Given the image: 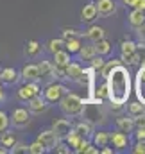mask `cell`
Listing matches in <instances>:
<instances>
[{
    "instance_id": "1",
    "label": "cell",
    "mask_w": 145,
    "mask_h": 154,
    "mask_svg": "<svg viewBox=\"0 0 145 154\" xmlns=\"http://www.w3.org/2000/svg\"><path fill=\"white\" fill-rule=\"evenodd\" d=\"M131 95V74L124 65L115 66L106 75V97L115 111H118Z\"/></svg>"
},
{
    "instance_id": "2",
    "label": "cell",
    "mask_w": 145,
    "mask_h": 154,
    "mask_svg": "<svg viewBox=\"0 0 145 154\" xmlns=\"http://www.w3.org/2000/svg\"><path fill=\"white\" fill-rule=\"evenodd\" d=\"M57 104H59L61 111L66 116H79L82 113V108H84V99H81L77 93L66 91Z\"/></svg>"
},
{
    "instance_id": "3",
    "label": "cell",
    "mask_w": 145,
    "mask_h": 154,
    "mask_svg": "<svg viewBox=\"0 0 145 154\" xmlns=\"http://www.w3.org/2000/svg\"><path fill=\"white\" fill-rule=\"evenodd\" d=\"M68 90H66V86L65 84H61V82H47V88L43 90V97H45V100L48 102V104H56V102H59L61 100V97L66 93Z\"/></svg>"
},
{
    "instance_id": "4",
    "label": "cell",
    "mask_w": 145,
    "mask_h": 154,
    "mask_svg": "<svg viewBox=\"0 0 145 154\" xmlns=\"http://www.w3.org/2000/svg\"><path fill=\"white\" fill-rule=\"evenodd\" d=\"M120 50H122V61H124V63H127V65H136V63H140V61H138V56H136V43H134V41H131V39L122 41Z\"/></svg>"
},
{
    "instance_id": "5",
    "label": "cell",
    "mask_w": 145,
    "mask_h": 154,
    "mask_svg": "<svg viewBox=\"0 0 145 154\" xmlns=\"http://www.w3.org/2000/svg\"><path fill=\"white\" fill-rule=\"evenodd\" d=\"M134 93H136V100L142 102L145 106V61H142L138 72H136V79H134Z\"/></svg>"
},
{
    "instance_id": "6",
    "label": "cell",
    "mask_w": 145,
    "mask_h": 154,
    "mask_svg": "<svg viewBox=\"0 0 145 154\" xmlns=\"http://www.w3.org/2000/svg\"><path fill=\"white\" fill-rule=\"evenodd\" d=\"M41 93V86L38 84V81H32V82H25L23 86L18 88V99L22 102H27L31 100L32 97H36Z\"/></svg>"
},
{
    "instance_id": "7",
    "label": "cell",
    "mask_w": 145,
    "mask_h": 154,
    "mask_svg": "<svg viewBox=\"0 0 145 154\" xmlns=\"http://www.w3.org/2000/svg\"><path fill=\"white\" fill-rule=\"evenodd\" d=\"M38 142H39L47 151H54V147L59 143V138H57V134H56L52 129H45V131H41V133L38 134Z\"/></svg>"
},
{
    "instance_id": "8",
    "label": "cell",
    "mask_w": 145,
    "mask_h": 154,
    "mask_svg": "<svg viewBox=\"0 0 145 154\" xmlns=\"http://www.w3.org/2000/svg\"><path fill=\"white\" fill-rule=\"evenodd\" d=\"M38 81L41 82H52L54 79V65L50 61H39L38 63Z\"/></svg>"
},
{
    "instance_id": "9",
    "label": "cell",
    "mask_w": 145,
    "mask_h": 154,
    "mask_svg": "<svg viewBox=\"0 0 145 154\" xmlns=\"http://www.w3.org/2000/svg\"><path fill=\"white\" fill-rule=\"evenodd\" d=\"M9 122H13L14 127H25L31 122V111H27L25 108H16L9 118Z\"/></svg>"
},
{
    "instance_id": "10",
    "label": "cell",
    "mask_w": 145,
    "mask_h": 154,
    "mask_svg": "<svg viewBox=\"0 0 145 154\" xmlns=\"http://www.w3.org/2000/svg\"><path fill=\"white\" fill-rule=\"evenodd\" d=\"M27 104H29V111L32 115H41V113H45L48 109V102L45 100V97L41 93L36 95V97H32L31 100H27Z\"/></svg>"
},
{
    "instance_id": "11",
    "label": "cell",
    "mask_w": 145,
    "mask_h": 154,
    "mask_svg": "<svg viewBox=\"0 0 145 154\" xmlns=\"http://www.w3.org/2000/svg\"><path fill=\"white\" fill-rule=\"evenodd\" d=\"M52 131L57 134L59 140H65V136L72 131V124H70V120H66V118H57V120H54V124H52Z\"/></svg>"
},
{
    "instance_id": "12",
    "label": "cell",
    "mask_w": 145,
    "mask_h": 154,
    "mask_svg": "<svg viewBox=\"0 0 145 154\" xmlns=\"http://www.w3.org/2000/svg\"><path fill=\"white\" fill-rule=\"evenodd\" d=\"M99 16H111L116 11V2L115 0H97L93 2Z\"/></svg>"
},
{
    "instance_id": "13",
    "label": "cell",
    "mask_w": 145,
    "mask_h": 154,
    "mask_svg": "<svg viewBox=\"0 0 145 154\" xmlns=\"http://www.w3.org/2000/svg\"><path fill=\"white\" fill-rule=\"evenodd\" d=\"M109 142L113 143V147H115L116 151H122V149H125V147H127L129 138H127V134H125V133L116 131V133H111V134H109Z\"/></svg>"
},
{
    "instance_id": "14",
    "label": "cell",
    "mask_w": 145,
    "mask_h": 154,
    "mask_svg": "<svg viewBox=\"0 0 145 154\" xmlns=\"http://www.w3.org/2000/svg\"><path fill=\"white\" fill-rule=\"evenodd\" d=\"M97 18H99V13H97L93 2H91V4H86V5L81 9V20H82L84 23H91V22H95Z\"/></svg>"
},
{
    "instance_id": "15",
    "label": "cell",
    "mask_w": 145,
    "mask_h": 154,
    "mask_svg": "<svg viewBox=\"0 0 145 154\" xmlns=\"http://www.w3.org/2000/svg\"><path fill=\"white\" fill-rule=\"evenodd\" d=\"M72 129L79 136H82V138H91V134L95 133L93 131V124L88 122V120H81L79 124H75V127H72Z\"/></svg>"
},
{
    "instance_id": "16",
    "label": "cell",
    "mask_w": 145,
    "mask_h": 154,
    "mask_svg": "<svg viewBox=\"0 0 145 154\" xmlns=\"http://www.w3.org/2000/svg\"><path fill=\"white\" fill-rule=\"evenodd\" d=\"M0 81H2L4 84H16V82L20 81V74H18L13 66H7V68H4V70L0 72Z\"/></svg>"
},
{
    "instance_id": "17",
    "label": "cell",
    "mask_w": 145,
    "mask_h": 154,
    "mask_svg": "<svg viewBox=\"0 0 145 154\" xmlns=\"http://www.w3.org/2000/svg\"><path fill=\"white\" fill-rule=\"evenodd\" d=\"M20 79H23V82H32V81H38V65H25L20 72Z\"/></svg>"
},
{
    "instance_id": "18",
    "label": "cell",
    "mask_w": 145,
    "mask_h": 154,
    "mask_svg": "<svg viewBox=\"0 0 145 154\" xmlns=\"http://www.w3.org/2000/svg\"><path fill=\"white\" fill-rule=\"evenodd\" d=\"M81 74H82V66L79 63H68L66 68H65V75L70 81H77L81 77Z\"/></svg>"
},
{
    "instance_id": "19",
    "label": "cell",
    "mask_w": 145,
    "mask_h": 154,
    "mask_svg": "<svg viewBox=\"0 0 145 154\" xmlns=\"http://www.w3.org/2000/svg\"><path fill=\"white\" fill-rule=\"evenodd\" d=\"M129 23L133 29H138L142 23H145V13L140 9H133L131 14H129Z\"/></svg>"
},
{
    "instance_id": "20",
    "label": "cell",
    "mask_w": 145,
    "mask_h": 154,
    "mask_svg": "<svg viewBox=\"0 0 145 154\" xmlns=\"http://www.w3.org/2000/svg\"><path fill=\"white\" fill-rule=\"evenodd\" d=\"M93 48H95V54L99 56H108L111 52V43L106 38L99 39V41H93Z\"/></svg>"
},
{
    "instance_id": "21",
    "label": "cell",
    "mask_w": 145,
    "mask_h": 154,
    "mask_svg": "<svg viewBox=\"0 0 145 154\" xmlns=\"http://www.w3.org/2000/svg\"><path fill=\"white\" fill-rule=\"evenodd\" d=\"M16 142H18V140H16V136H14L11 131H7V129H5V131H2V133H0V145H2V147L11 149Z\"/></svg>"
},
{
    "instance_id": "22",
    "label": "cell",
    "mask_w": 145,
    "mask_h": 154,
    "mask_svg": "<svg viewBox=\"0 0 145 154\" xmlns=\"http://www.w3.org/2000/svg\"><path fill=\"white\" fill-rule=\"evenodd\" d=\"M86 38L91 39V41H99V39L106 38V31L99 25H91L88 31H86Z\"/></svg>"
},
{
    "instance_id": "23",
    "label": "cell",
    "mask_w": 145,
    "mask_h": 154,
    "mask_svg": "<svg viewBox=\"0 0 145 154\" xmlns=\"http://www.w3.org/2000/svg\"><path fill=\"white\" fill-rule=\"evenodd\" d=\"M23 52H25L27 57H36V56H39V52H41V45L38 43L36 39H31V41L25 43Z\"/></svg>"
},
{
    "instance_id": "24",
    "label": "cell",
    "mask_w": 145,
    "mask_h": 154,
    "mask_svg": "<svg viewBox=\"0 0 145 154\" xmlns=\"http://www.w3.org/2000/svg\"><path fill=\"white\" fill-rule=\"evenodd\" d=\"M116 127H118V131H122V133H131L133 129H134V124H133V118L129 116H120V118H116Z\"/></svg>"
},
{
    "instance_id": "25",
    "label": "cell",
    "mask_w": 145,
    "mask_h": 154,
    "mask_svg": "<svg viewBox=\"0 0 145 154\" xmlns=\"http://www.w3.org/2000/svg\"><path fill=\"white\" fill-rule=\"evenodd\" d=\"M91 143H93L95 147H104V145H108L109 143V133H104V131L93 133V134H91Z\"/></svg>"
},
{
    "instance_id": "26",
    "label": "cell",
    "mask_w": 145,
    "mask_h": 154,
    "mask_svg": "<svg viewBox=\"0 0 145 154\" xmlns=\"http://www.w3.org/2000/svg\"><path fill=\"white\" fill-rule=\"evenodd\" d=\"M68 63H70V54H68L65 48H61V50L54 52V65H59V66H66Z\"/></svg>"
},
{
    "instance_id": "27",
    "label": "cell",
    "mask_w": 145,
    "mask_h": 154,
    "mask_svg": "<svg viewBox=\"0 0 145 154\" xmlns=\"http://www.w3.org/2000/svg\"><path fill=\"white\" fill-rule=\"evenodd\" d=\"M81 45H82V43H81L79 38H68V39H65V47H63V48L72 56V54H77V52H79Z\"/></svg>"
},
{
    "instance_id": "28",
    "label": "cell",
    "mask_w": 145,
    "mask_h": 154,
    "mask_svg": "<svg viewBox=\"0 0 145 154\" xmlns=\"http://www.w3.org/2000/svg\"><path fill=\"white\" fill-rule=\"evenodd\" d=\"M127 113H129V116L131 118H134V116H140L145 113V106L142 104V102H131L129 106H127Z\"/></svg>"
},
{
    "instance_id": "29",
    "label": "cell",
    "mask_w": 145,
    "mask_h": 154,
    "mask_svg": "<svg viewBox=\"0 0 145 154\" xmlns=\"http://www.w3.org/2000/svg\"><path fill=\"white\" fill-rule=\"evenodd\" d=\"M77 54L81 56L82 61H90L95 56V48H93V45H81V48H79Z\"/></svg>"
},
{
    "instance_id": "30",
    "label": "cell",
    "mask_w": 145,
    "mask_h": 154,
    "mask_svg": "<svg viewBox=\"0 0 145 154\" xmlns=\"http://www.w3.org/2000/svg\"><path fill=\"white\" fill-rule=\"evenodd\" d=\"M118 65H122V59H111V61H106L104 63V66L100 68V74H102V77H106L115 68V66H118Z\"/></svg>"
},
{
    "instance_id": "31",
    "label": "cell",
    "mask_w": 145,
    "mask_h": 154,
    "mask_svg": "<svg viewBox=\"0 0 145 154\" xmlns=\"http://www.w3.org/2000/svg\"><path fill=\"white\" fill-rule=\"evenodd\" d=\"M104 63H106V61H104V56H99V54H95V56L90 59V66H91L95 72H100V68L104 66Z\"/></svg>"
},
{
    "instance_id": "32",
    "label": "cell",
    "mask_w": 145,
    "mask_h": 154,
    "mask_svg": "<svg viewBox=\"0 0 145 154\" xmlns=\"http://www.w3.org/2000/svg\"><path fill=\"white\" fill-rule=\"evenodd\" d=\"M81 138H82V136H79V134H77L73 129L68 133V134H66V136H65V140H66V145H68V147H72V149H75V147H77V143H79V140H81Z\"/></svg>"
},
{
    "instance_id": "33",
    "label": "cell",
    "mask_w": 145,
    "mask_h": 154,
    "mask_svg": "<svg viewBox=\"0 0 145 154\" xmlns=\"http://www.w3.org/2000/svg\"><path fill=\"white\" fill-rule=\"evenodd\" d=\"M63 47H65V39L61 38V39H50V41H48V45H47V48H48V52H52V54H54V52H57V50H61V48H63Z\"/></svg>"
},
{
    "instance_id": "34",
    "label": "cell",
    "mask_w": 145,
    "mask_h": 154,
    "mask_svg": "<svg viewBox=\"0 0 145 154\" xmlns=\"http://www.w3.org/2000/svg\"><path fill=\"white\" fill-rule=\"evenodd\" d=\"M90 145H91L90 138H81V140H79V143H77V147H75L73 151H75L77 154H82V152L86 154V152H88V149H90Z\"/></svg>"
},
{
    "instance_id": "35",
    "label": "cell",
    "mask_w": 145,
    "mask_h": 154,
    "mask_svg": "<svg viewBox=\"0 0 145 154\" xmlns=\"http://www.w3.org/2000/svg\"><path fill=\"white\" fill-rule=\"evenodd\" d=\"M61 34H63V39H68V38H81L84 32H81V31H77V29H68V27H65Z\"/></svg>"
},
{
    "instance_id": "36",
    "label": "cell",
    "mask_w": 145,
    "mask_h": 154,
    "mask_svg": "<svg viewBox=\"0 0 145 154\" xmlns=\"http://www.w3.org/2000/svg\"><path fill=\"white\" fill-rule=\"evenodd\" d=\"M27 152H31V154H43V152H47V149L39 143V142H34V143H31L29 145V149H27Z\"/></svg>"
},
{
    "instance_id": "37",
    "label": "cell",
    "mask_w": 145,
    "mask_h": 154,
    "mask_svg": "<svg viewBox=\"0 0 145 154\" xmlns=\"http://www.w3.org/2000/svg\"><path fill=\"white\" fill-rule=\"evenodd\" d=\"M27 149H29V145H25V143H14L11 149H9V152H13V154H23V152H27Z\"/></svg>"
},
{
    "instance_id": "38",
    "label": "cell",
    "mask_w": 145,
    "mask_h": 154,
    "mask_svg": "<svg viewBox=\"0 0 145 154\" xmlns=\"http://www.w3.org/2000/svg\"><path fill=\"white\" fill-rule=\"evenodd\" d=\"M136 56H138V61L140 63L145 61V43L143 41H138L136 43Z\"/></svg>"
},
{
    "instance_id": "39",
    "label": "cell",
    "mask_w": 145,
    "mask_h": 154,
    "mask_svg": "<svg viewBox=\"0 0 145 154\" xmlns=\"http://www.w3.org/2000/svg\"><path fill=\"white\" fill-rule=\"evenodd\" d=\"M7 127H9V116H7V113L0 111V133L5 131Z\"/></svg>"
},
{
    "instance_id": "40",
    "label": "cell",
    "mask_w": 145,
    "mask_h": 154,
    "mask_svg": "<svg viewBox=\"0 0 145 154\" xmlns=\"http://www.w3.org/2000/svg\"><path fill=\"white\" fill-rule=\"evenodd\" d=\"M134 154H145V140H136V145L133 147Z\"/></svg>"
},
{
    "instance_id": "41",
    "label": "cell",
    "mask_w": 145,
    "mask_h": 154,
    "mask_svg": "<svg viewBox=\"0 0 145 154\" xmlns=\"http://www.w3.org/2000/svg\"><path fill=\"white\" fill-rule=\"evenodd\" d=\"M54 151H56V152H59V154H68V152H70V147L59 142V143H57V145L54 147Z\"/></svg>"
},
{
    "instance_id": "42",
    "label": "cell",
    "mask_w": 145,
    "mask_h": 154,
    "mask_svg": "<svg viewBox=\"0 0 145 154\" xmlns=\"http://www.w3.org/2000/svg\"><path fill=\"white\" fill-rule=\"evenodd\" d=\"M131 7H133V9H140V11L145 13V0H134Z\"/></svg>"
},
{
    "instance_id": "43",
    "label": "cell",
    "mask_w": 145,
    "mask_h": 154,
    "mask_svg": "<svg viewBox=\"0 0 145 154\" xmlns=\"http://www.w3.org/2000/svg\"><path fill=\"white\" fill-rule=\"evenodd\" d=\"M136 140H145V127H136Z\"/></svg>"
},
{
    "instance_id": "44",
    "label": "cell",
    "mask_w": 145,
    "mask_h": 154,
    "mask_svg": "<svg viewBox=\"0 0 145 154\" xmlns=\"http://www.w3.org/2000/svg\"><path fill=\"white\" fill-rule=\"evenodd\" d=\"M136 31H138V36H140V41H143V43H145V23H142V25H140V27H138Z\"/></svg>"
},
{
    "instance_id": "45",
    "label": "cell",
    "mask_w": 145,
    "mask_h": 154,
    "mask_svg": "<svg viewBox=\"0 0 145 154\" xmlns=\"http://www.w3.org/2000/svg\"><path fill=\"white\" fill-rule=\"evenodd\" d=\"M100 152H102V154H111V152H113V149H109V147H106V145H104V147L100 149Z\"/></svg>"
},
{
    "instance_id": "46",
    "label": "cell",
    "mask_w": 145,
    "mask_h": 154,
    "mask_svg": "<svg viewBox=\"0 0 145 154\" xmlns=\"http://www.w3.org/2000/svg\"><path fill=\"white\" fill-rule=\"evenodd\" d=\"M5 99V93H4V90H2V84H0V102Z\"/></svg>"
},
{
    "instance_id": "47",
    "label": "cell",
    "mask_w": 145,
    "mask_h": 154,
    "mask_svg": "<svg viewBox=\"0 0 145 154\" xmlns=\"http://www.w3.org/2000/svg\"><path fill=\"white\" fill-rule=\"evenodd\" d=\"M122 2H124V4H125V5H129V7H131V5H133V2H134V0H122Z\"/></svg>"
},
{
    "instance_id": "48",
    "label": "cell",
    "mask_w": 145,
    "mask_h": 154,
    "mask_svg": "<svg viewBox=\"0 0 145 154\" xmlns=\"http://www.w3.org/2000/svg\"><path fill=\"white\" fill-rule=\"evenodd\" d=\"M5 152H9V149H5V147H0V154H5Z\"/></svg>"
},
{
    "instance_id": "49",
    "label": "cell",
    "mask_w": 145,
    "mask_h": 154,
    "mask_svg": "<svg viewBox=\"0 0 145 154\" xmlns=\"http://www.w3.org/2000/svg\"><path fill=\"white\" fill-rule=\"evenodd\" d=\"M0 84H2V81H0Z\"/></svg>"
}]
</instances>
